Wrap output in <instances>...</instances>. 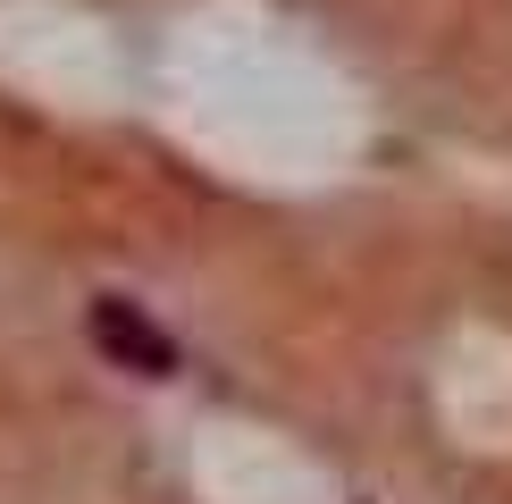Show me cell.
Wrapping results in <instances>:
<instances>
[{
  "instance_id": "1",
  "label": "cell",
  "mask_w": 512,
  "mask_h": 504,
  "mask_svg": "<svg viewBox=\"0 0 512 504\" xmlns=\"http://www.w3.org/2000/svg\"><path fill=\"white\" fill-rule=\"evenodd\" d=\"M84 328H93L101 362H118V370H135V378H177V336H168L143 303H126V294H93Z\"/></svg>"
}]
</instances>
